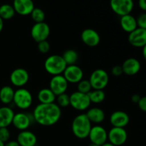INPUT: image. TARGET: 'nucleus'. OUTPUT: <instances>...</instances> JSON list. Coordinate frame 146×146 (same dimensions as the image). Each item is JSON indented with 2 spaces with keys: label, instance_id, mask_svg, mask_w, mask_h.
Instances as JSON below:
<instances>
[{
  "label": "nucleus",
  "instance_id": "nucleus-2",
  "mask_svg": "<svg viewBox=\"0 0 146 146\" xmlns=\"http://www.w3.org/2000/svg\"><path fill=\"white\" fill-rule=\"evenodd\" d=\"M91 128L92 123L86 113L78 114L74 118L71 123L73 133L78 139H85L88 138Z\"/></svg>",
  "mask_w": 146,
  "mask_h": 146
},
{
  "label": "nucleus",
  "instance_id": "nucleus-23",
  "mask_svg": "<svg viewBox=\"0 0 146 146\" xmlns=\"http://www.w3.org/2000/svg\"><path fill=\"white\" fill-rule=\"evenodd\" d=\"M120 24H121L122 29L128 34H130L138 28L136 18H135L131 14L121 17Z\"/></svg>",
  "mask_w": 146,
  "mask_h": 146
},
{
  "label": "nucleus",
  "instance_id": "nucleus-20",
  "mask_svg": "<svg viewBox=\"0 0 146 146\" xmlns=\"http://www.w3.org/2000/svg\"><path fill=\"white\" fill-rule=\"evenodd\" d=\"M17 141L20 146H36L37 143L36 135L31 131H20L17 135Z\"/></svg>",
  "mask_w": 146,
  "mask_h": 146
},
{
  "label": "nucleus",
  "instance_id": "nucleus-43",
  "mask_svg": "<svg viewBox=\"0 0 146 146\" xmlns=\"http://www.w3.org/2000/svg\"><path fill=\"white\" fill-rule=\"evenodd\" d=\"M0 146H4V143L0 140Z\"/></svg>",
  "mask_w": 146,
  "mask_h": 146
},
{
  "label": "nucleus",
  "instance_id": "nucleus-25",
  "mask_svg": "<svg viewBox=\"0 0 146 146\" xmlns=\"http://www.w3.org/2000/svg\"><path fill=\"white\" fill-rule=\"evenodd\" d=\"M14 91L12 87L9 86H3L0 89V101L4 105H8L13 103L14 99Z\"/></svg>",
  "mask_w": 146,
  "mask_h": 146
},
{
  "label": "nucleus",
  "instance_id": "nucleus-10",
  "mask_svg": "<svg viewBox=\"0 0 146 146\" xmlns=\"http://www.w3.org/2000/svg\"><path fill=\"white\" fill-rule=\"evenodd\" d=\"M128 139V133L125 128L113 127L108 132V141L115 146L123 145Z\"/></svg>",
  "mask_w": 146,
  "mask_h": 146
},
{
  "label": "nucleus",
  "instance_id": "nucleus-9",
  "mask_svg": "<svg viewBox=\"0 0 146 146\" xmlns=\"http://www.w3.org/2000/svg\"><path fill=\"white\" fill-rule=\"evenodd\" d=\"M50 27L46 22L35 23L31 29V36L36 42L47 40L50 35Z\"/></svg>",
  "mask_w": 146,
  "mask_h": 146
},
{
  "label": "nucleus",
  "instance_id": "nucleus-22",
  "mask_svg": "<svg viewBox=\"0 0 146 146\" xmlns=\"http://www.w3.org/2000/svg\"><path fill=\"white\" fill-rule=\"evenodd\" d=\"M86 115L88 117L91 123L96 124V125L104 122L106 118L104 111L101 108H98V107H93V108H88Z\"/></svg>",
  "mask_w": 146,
  "mask_h": 146
},
{
  "label": "nucleus",
  "instance_id": "nucleus-33",
  "mask_svg": "<svg viewBox=\"0 0 146 146\" xmlns=\"http://www.w3.org/2000/svg\"><path fill=\"white\" fill-rule=\"evenodd\" d=\"M10 137H11V133L8 128H0V140L4 143L9 141Z\"/></svg>",
  "mask_w": 146,
  "mask_h": 146
},
{
  "label": "nucleus",
  "instance_id": "nucleus-42",
  "mask_svg": "<svg viewBox=\"0 0 146 146\" xmlns=\"http://www.w3.org/2000/svg\"><path fill=\"white\" fill-rule=\"evenodd\" d=\"M101 146H115V145H113V144H111V143L106 142V143H104V145H101Z\"/></svg>",
  "mask_w": 146,
  "mask_h": 146
},
{
  "label": "nucleus",
  "instance_id": "nucleus-44",
  "mask_svg": "<svg viewBox=\"0 0 146 146\" xmlns=\"http://www.w3.org/2000/svg\"><path fill=\"white\" fill-rule=\"evenodd\" d=\"M90 146H99V145H94V144H91Z\"/></svg>",
  "mask_w": 146,
  "mask_h": 146
},
{
  "label": "nucleus",
  "instance_id": "nucleus-35",
  "mask_svg": "<svg viewBox=\"0 0 146 146\" xmlns=\"http://www.w3.org/2000/svg\"><path fill=\"white\" fill-rule=\"evenodd\" d=\"M111 74L113 76H121L123 74L122 66L118 65L114 66L112 68V69H111Z\"/></svg>",
  "mask_w": 146,
  "mask_h": 146
},
{
  "label": "nucleus",
  "instance_id": "nucleus-34",
  "mask_svg": "<svg viewBox=\"0 0 146 146\" xmlns=\"http://www.w3.org/2000/svg\"><path fill=\"white\" fill-rule=\"evenodd\" d=\"M136 21L138 28L146 29V13L139 14L136 18Z\"/></svg>",
  "mask_w": 146,
  "mask_h": 146
},
{
  "label": "nucleus",
  "instance_id": "nucleus-38",
  "mask_svg": "<svg viewBox=\"0 0 146 146\" xmlns=\"http://www.w3.org/2000/svg\"><path fill=\"white\" fill-rule=\"evenodd\" d=\"M141 98V97L138 94H133V95L132 96V97H131V101H132V102L134 103V104H138V103L139 102Z\"/></svg>",
  "mask_w": 146,
  "mask_h": 146
},
{
  "label": "nucleus",
  "instance_id": "nucleus-11",
  "mask_svg": "<svg viewBox=\"0 0 146 146\" xmlns=\"http://www.w3.org/2000/svg\"><path fill=\"white\" fill-rule=\"evenodd\" d=\"M32 121H34L32 114L31 115V114H28L27 113L19 112L14 114L11 124L16 129L22 131L28 130L30 125H31Z\"/></svg>",
  "mask_w": 146,
  "mask_h": 146
},
{
  "label": "nucleus",
  "instance_id": "nucleus-21",
  "mask_svg": "<svg viewBox=\"0 0 146 146\" xmlns=\"http://www.w3.org/2000/svg\"><path fill=\"white\" fill-rule=\"evenodd\" d=\"M14 112L9 106H2L0 108V128H8L12 123Z\"/></svg>",
  "mask_w": 146,
  "mask_h": 146
},
{
  "label": "nucleus",
  "instance_id": "nucleus-30",
  "mask_svg": "<svg viewBox=\"0 0 146 146\" xmlns=\"http://www.w3.org/2000/svg\"><path fill=\"white\" fill-rule=\"evenodd\" d=\"M92 90V87H91V85L88 80L83 78L81 81H80L77 84V91H78V92L88 94Z\"/></svg>",
  "mask_w": 146,
  "mask_h": 146
},
{
  "label": "nucleus",
  "instance_id": "nucleus-26",
  "mask_svg": "<svg viewBox=\"0 0 146 146\" xmlns=\"http://www.w3.org/2000/svg\"><path fill=\"white\" fill-rule=\"evenodd\" d=\"M16 12L12 5L4 4L0 6V17L3 20H9L12 19Z\"/></svg>",
  "mask_w": 146,
  "mask_h": 146
},
{
  "label": "nucleus",
  "instance_id": "nucleus-15",
  "mask_svg": "<svg viewBox=\"0 0 146 146\" xmlns=\"http://www.w3.org/2000/svg\"><path fill=\"white\" fill-rule=\"evenodd\" d=\"M128 42L135 48H143L146 45V29L137 28L131 32L128 37Z\"/></svg>",
  "mask_w": 146,
  "mask_h": 146
},
{
  "label": "nucleus",
  "instance_id": "nucleus-40",
  "mask_svg": "<svg viewBox=\"0 0 146 146\" xmlns=\"http://www.w3.org/2000/svg\"><path fill=\"white\" fill-rule=\"evenodd\" d=\"M142 54H143V58L146 61V45H145L143 47Z\"/></svg>",
  "mask_w": 146,
  "mask_h": 146
},
{
  "label": "nucleus",
  "instance_id": "nucleus-12",
  "mask_svg": "<svg viewBox=\"0 0 146 146\" xmlns=\"http://www.w3.org/2000/svg\"><path fill=\"white\" fill-rule=\"evenodd\" d=\"M29 80V74L26 69L17 68L10 74V81L14 86L18 88H23Z\"/></svg>",
  "mask_w": 146,
  "mask_h": 146
},
{
  "label": "nucleus",
  "instance_id": "nucleus-6",
  "mask_svg": "<svg viewBox=\"0 0 146 146\" xmlns=\"http://www.w3.org/2000/svg\"><path fill=\"white\" fill-rule=\"evenodd\" d=\"M91 102L88 94L75 91L70 95V106L74 109L84 111L90 108Z\"/></svg>",
  "mask_w": 146,
  "mask_h": 146
},
{
  "label": "nucleus",
  "instance_id": "nucleus-7",
  "mask_svg": "<svg viewBox=\"0 0 146 146\" xmlns=\"http://www.w3.org/2000/svg\"><path fill=\"white\" fill-rule=\"evenodd\" d=\"M112 11L120 17L130 14L134 8L133 0H110Z\"/></svg>",
  "mask_w": 146,
  "mask_h": 146
},
{
  "label": "nucleus",
  "instance_id": "nucleus-17",
  "mask_svg": "<svg viewBox=\"0 0 146 146\" xmlns=\"http://www.w3.org/2000/svg\"><path fill=\"white\" fill-rule=\"evenodd\" d=\"M12 6L15 12L21 16L30 15L35 8L33 0H14Z\"/></svg>",
  "mask_w": 146,
  "mask_h": 146
},
{
  "label": "nucleus",
  "instance_id": "nucleus-39",
  "mask_svg": "<svg viewBox=\"0 0 146 146\" xmlns=\"http://www.w3.org/2000/svg\"><path fill=\"white\" fill-rule=\"evenodd\" d=\"M4 146H20L17 141H9L4 143Z\"/></svg>",
  "mask_w": 146,
  "mask_h": 146
},
{
  "label": "nucleus",
  "instance_id": "nucleus-4",
  "mask_svg": "<svg viewBox=\"0 0 146 146\" xmlns=\"http://www.w3.org/2000/svg\"><path fill=\"white\" fill-rule=\"evenodd\" d=\"M13 103L19 109L27 110L32 105L33 96L28 89L19 88L14 92Z\"/></svg>",
  "mask_w": 146,
  "mask_h": 146
},
{
  "label": "nucleus",
  "instance_id": "nucleus-29",
  "mask_svg": "<svg viewBox=\"0 0 146 146\" xmlns=\"http://www.w3.org/2000/svg\"><path fill=\"white\" fill-rule=\"evenodd\" d=\"M31 17L33 21L35 23H41L44 22L45 20V13L40 8H34V10L31 13Z\"/></svg>",
  "mask_w": 146,
  "mask_h": 146
},
{
  "label": "nucleus",
  "instance_id": "nucleus-36",
  "mask_svg": "<svg viewBox=\"0 0 146 146\" xmlns=\"http://www.w3.org/2000/svg\"><path fill=\"white\" fill-rule=\"evenodd\" d=\"M138 108L143 112H146V96L141 97L139 102L138 103Z\"/></svg>",
  "mask_w": 146,
  "mask_h": 146
},
{
  "label": "nucleus",
  "instance_id": "nucleus-31",
  "mask_svg": "<svg viewBox=\"0 0 146 146\" xmlns=\"http://www.w3.org/2000/svg\"><path fill=\"white\" fill-rule=\"evenodd\" d=\"M56 104L60 108H66L70 106V96L65 94H62L58 95L56 98Z\"/></svg>",
  "mask_w": 146,
  "mask_h": 146
},
{
  "label": "nucleus",
  "instance_id": "nucleus-14",
  "mask_svg": "<svg viewBox=\"0 0 146 146\" xmlns=\"http://www.w3.org/2000/svg\"><path fill=\"white\" fill-rule=\"evenodd\" d=\"M68 87V81L66 80L64 76H53L49 82V88L56 96L61 95L66 92Z\"/></svg>",
  "mask_w": 146,
  "mask_h": 146
},
{
  "label": "nucleus",
  "instance_id": "nucleus-1",
  "mask_svg": "<svg viewBox=\"0 0 146 146\" xmlns=\"http://www.w3.org/2000/svg\"><path fill=\"white\" fill-rule=\"evenodd\" d=\"M32 115L36 123L42 126H51L61 118V108L56 103L39 104L34 108Z\"/></svg>",
  "mask_w": 146,
  "mask_h": 146
},
{
  "label": "nucleus",
  "instance_id": "nucleus-28",
  "mask_svg": "<svg viewBox=\"0 0 146 146\" xmlns=\"http://www.w3.org/2000/svg\"><path fill=\"white\" fill-rule=\"evenodd\" d=\"M88 95L91 102L94 104H101L106 98L104 90H92Z\"/></svg>",
  "mask_w": 146,
  "mask_h": 146
},
{
  "label": "nucleus",
  "instance_id": "nucleus-19",
  "mask_svg": "<svg viewBox=\"0 0 146 146\" xmlns=\"http://www.w3.org/2000/svg\"><path fill=\"white\" fill-rule=\"evenodd\" d=\"M123 74L127 76L136 75L141 68V64L138 59L135 58H127L122 64Z\"/></svg>",
  "mask_w": 146,
  "mask_h": 146
},
{
  "label": "nucleus",
  "instance_id": "nucleus-16",
  "mask_svg": "<svg viewBox=\"0 0 146 146\" xmlns=\"http://www.w3.org/2000/svg\"><path fill=\"white\" fill-rule=\"evenodd\" d=\"M81 38L83 43L89 47H96L101 41L99 34L91 28L86 29L81 32Z\"/></svg>",
  "mask_w": 146,
  "mask_h": 146
},
{
  "label": "nucleus",
  "instance_id": "nucleus-41",
  "mask_svg": "<svg viewBox=\"0 0 146 146\" xmlns=\"http://www.w3.org/2000/svg\"><path fill=\"white\" fill-rule=\"evenodd\" d=\"M3 27H4V20L0 17V33L2 31Z\"/></svg>",
  "mask_w": 146,
  "mask_h": 146
},
{
  "label": "nucleus",
  "instance_id": "nucleus-3",
  "mask_svg": "<svg viewBox=\"0 0 146 146\" xmlns=\"http://www.w3.org/2000/svg\"><path fill=\"white\" fill-rule=\"evenodd\" d=\"M67 65L64 61L62 56L51 55L44 61V68L48 74L51 76L61 75Z\"/></svg>",
  "mask_w": 146,
  "mask_h": 146
},
{
  "label": "nucleus",
  "instance_id": "nucleus-27",
  "mask_svg": "<svg viewBox=\"0 0 146 146\" xmlns=\"http://www.w3.org/2000/svg\"><path fill=\"white\" fill-rule=\"evenodd\" d=\"M63 58L67 66L75 65L78 60V54L74 49H67L62 55Z\"/></svg>",
  "mask_w": 146,
  "mask_h": 146
},
{
  "label": "nucleus",
  "instance_id": "nucleus-13",
  "mask_svg": "<svg viewBox=\"0 0 146 146\" xmlns=\"http://www.w3.org/2000/svg\"><path fill=\"white\" fill-rule=\"evenodd\" d=\"M62 75L68 84H77L84 78V71L81 67L75 64L67 66Z\"/></svg>",
  "mask_w": 146,
  "mask_h": 146
},
{
  "label": "nucleus",
  "instance_id": "nucleus-5",
  "mask_svg": "<svg viewBox=\"0 0 146 146\" xmlns=\"http://www.w3.org/2000/svg\"><path fill=\"white\" fill-rule=\"evenodd\" d=\"M88 81L93 90H104L109 82V76L105 70L98 68L91 73Z\"/></svg>",
  "mask_w": 146,
  "mask_h": 146
},
{
  "label": "nucleus",
  "instance_id": "nucleus-24",
  "mask_svg": "<svg viewBox=\"0 0 146 146\" xmlns=\"http://www.w3.org/2000/svg\"><path fill=\"white\" fill-rule=\"evenodd\" d=\"M37 98L39 101V104H53V103H55L56 96L49 88H44L38 91L37 94Z\"/></svg>",
  "mask_w": 146,
  "mask_h": 146
},
{
  "label": "nucleus",
  "instance_id": "nucleus-18",
  "mask_svg": "<svg viewBox=\"0 0 146 146\" xmlns=\"http://www.w3.org/2000/svg\"><path fill=\"white\" fill-rule=\"evenodd\" d=\"M109 121L113 127L125 128L129 123L130 117L124 111H116L111 113Z\"/></svg>",
  "mask_w": 146,
  "mask_h": 146
},
{
  "label": "nucleus",
  "instance_id": "nucleus-32",
  "mask_svg": "<svg viewBox=\"0 0 146 146\" xmlns=\"http://www.w3.org/2000/svg\"><path fill=\"white\" fill-rule=\"evenodd\" d=\"M37 48H38V51L41 54H47L50 51L51 45L47 40H45V41H40L38 43Z\"/></svg>",
  "mask_w": 146,
  "mask_h": 146
},
{
  "label": "nucleus",
  "instance_id": "nucleus-37",
  "mask_svg": "<svg viewBox=\"0 0 146 146\" xmlns=\"http://www.w3.org/2000/svg\"><path fill=\"white\" fill-rule=\"evenodd\" d=\"M138 6L143 11H146V0H138Z\"/></svg>",
  "mask_w": 146,
  "mask_h": 146
},
{
  "label": "nucleus",
  "instance_id": "nucleus-8",
  "mask_svg": "<svg viewBox=\"0 0 146 146\" xmlns=\"http://www.w3.org/2000/svg\"><path fill=\"white\" fill-rule=\"evenodd\" d=\"M88 138L91 144L101 146L108 141V132L101 125H96L92 126Z\"/></svg>",
  "mask_w": 146,
  "mask_h": 146
}]
</instances>
